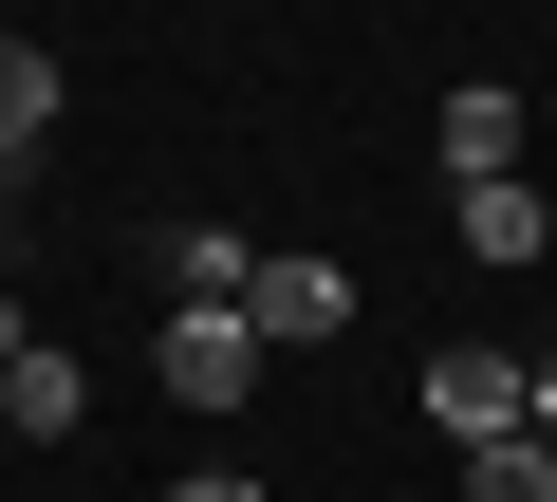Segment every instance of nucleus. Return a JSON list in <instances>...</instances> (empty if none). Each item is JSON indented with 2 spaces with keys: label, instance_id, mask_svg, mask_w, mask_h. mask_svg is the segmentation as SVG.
<instances>
[{
  "label": "nucleus",
  "instance_id": "f257e3e1",
  "mask_svg": "<svg viewBox=\"0 0 557 502\" xmlns=\"http://www.w3.org/2000/svg\"><path fill=\"white\" fill-rule=\"evenodd\" d=\"M149 391H168V409H242V391H260V317H242V298H168Z\"/></svg>",
  "mask_w": 557,
  "mask_h": 502
},
{
  "label": "nucleus",
  "instance_id": "f03ea898",
  "mask_svg": "<svg viewBox=\"0 0 557 502\" xmlns=\"http://www.w3.org/2000/svg\"><path fill=\"white\" fill-rule=\"evenodd\" d=\"M242 317H260L278 354H317V335H354V261H317V242H298V261H260V280H242Z\"/></svg>",
  "mask_w": 557,
  "mask_h": 502
},
{
  "label": "nucleus",
  "instance_id": "7ed1b4c3",
  "mask_svg": "<svg viewBox=\"0 0 557 502\" xmlns=\"http://www.w3.org/2000/svg\"><path fill=\"white\" fill-rule=\"evenodd\" d=\"M428 149H446V186H520V94H502V75H465V94L428 112Z\"/></svg>",
  "mask_w": 557,
  "mask_h": 502
},
{
  "label": "nucleus",
  "instance_id": "20e7f679",
  "mask_svg": "<svg viewBox=\"0 0 557 502\" xmlns=\"http://www.w3.org/2000/svg\"><path fill=\"white\" fill-rule=\"evenodd\" d=\"M428 428H446V446H502V428H520V354H483V335L428 354Z\"/></svg>",
  "mask_w": 557,
  "mask_h": 502
},
{
  "label": "nucleus",
  "instance_id": "39448f33",
  "mask_svg": "<svg viewBox=\"0 0 557 502\" xmlns=\"http://www.w3.org/2000/svg\"><path fill=\"white\" fill-rule=\"evenodd\" d=\"M75 409H94V372H75L57 335H20V354H0V428H20V446H75Z\"/></svg>",
  "mask_w": 557,
  "mask_h": 502
},
{
  "label": "nucleus",
  "instance_id": "423d86ee",
  "mask_svg": "<svg viewBox=\"0 0 557 502\" xmlns=\"http://www.w3.org/2000/svg\"><path fill=\"white\" fill-rule=\"evenodd\" d=\"M57 112H75V94H57V57H38V38H0V168H38V149H57Z\"/></svg>",
  "mask_w": 557,
  "mask_h": 502
},
{
  "label": "nucleus",
  "instance_id": "0eeeda50",
  "mask_svg": "<svg viewBox=\"0 0 557 502\" xmlns=\"http://www.w3.org/2000/svg\"><path fill=\"white\" fill-rule=\"evenodd\" d=\"M539 242H557V205H539V186H465V261H502V280H520Z\"/></svg>",
  "mask_w": 557,
  "mask_h": 502
},
{
  "label": "nucleus",
  "instance_id": "6e6552de",
  "mask_svg": "<svg viewBox=\"0 0 557 502\" xmlns=\"http://www.w3.org/2000/svg\"><path fill=\"white\" fill-rule=\"evenodd\" d=\"M465 502H557V446H539V428H502V446H465Z\"/></svg>",
  "mask_w": 557,
  "mask_h": 502
},
{
  "label": "nucleus",
  "instance_id": "1a4fd4ad",
  "mask_svg": "<svg viewBox=\"0 0 557 502\" xmlns=\"http://www.w3.org/2000/svg\"><path fill=\"white\" fill-rule=\"evenodd\" d=\"M149 261H168L186 298H242V280H260V261H242V242H223V223H168V242H149Z\"/></svg>",
  "mask_w": 557,
  "mask_h": 502
},
{
  "label": "nucleus",
  "instance_id": "9d476101",
  "mask_svg": "<svg viewBox=\"0 0 557 502\" xmlns=\"http://www.w3.org/2000/svg\"><path fill=\"white\" fill-rule=\"evenodd\" d=\"M520 428H539V446H557V354H520Z\"/></svg>",
  "mask_w": 557,
  "mask_h": 502
},
{
  "label": "nucleus",
  "instance_id": "9b49d317",
  "mask_svg": "<svg viewBox=\"0 0 557 502\" xmlns=\"http://www.w3.org/2000/svg\"><path fill=\"white\" fill-rule=\"evenodd\" d=\"M168 502H260V483H242V465H186V483H168Z\"/></svg>",
  "mask_w": 557,
  "mask_h": 502
}]
</instances>
